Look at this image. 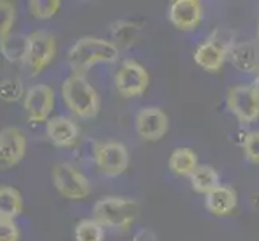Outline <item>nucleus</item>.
I'll return each instance as SVG.
<instances>
[{
  "instance_id": "obj_1",
  "label": "nucleus",
  "mask_w": 259,
  "mask_h": 241,
  "mask_svg": "<svg viewBox=\"0 0 259 241\" xmlns=\"http://www.w3.org/2000/svg\"><path fill=\"white\" fill-rule=\"evenodd\" d=\"M119 58V49L113 42L98 37H82L69 49L68 61L74 74L84 76L98 63H114Z\"/></svg>"
},
{
  "instance_id": "obj_2",
  "label": "nucleus",
  "mask_w": 259,
  "mask_h": 241,
  "mask_svg": "<svg viewBox=\"0 0 259 241\" xmlns=\"http://www.w3.org/2000/svg\"><path fill=\"white\" fill-rule=\"evenodd\" d=\"M61 97L68 110L77 118H95L100 110V98L94 85L81 74H71L61 84Z\"/></svg>"
},
{
  "instance_id": "obj_3",
  "label": "nucleus",
  "mask_w": 259,
  "mask_h": 241,
  "mask_svg": "<svg viewBox=\"0 0 259 241\" xmlns=\"http://www.w3.org/2000/svg\"><path fill=\"white\" fill-rule=\"evenodd\" d=\"M139 204L124 196H105L94 204V217L106 228H127L137 219Z\"/></svg>"
},
{
  "instance_id": "obj_4",
  "label": "nucleus",
  "mask_w": 259,
  "mask_h": 241,
  "mask_svg": "<svg viewBox=\"0 0 259 241\" xmlns=\"http://www.w3.org/2000/svg\"><path fill=\"white\" fill-rule=\"evenodd\" d=\"M57 57V39L47 31H34L26 35L23 66L31 76H39Z\"/></svg>"
},
{
  "instance_id": "obj_5",
  "label": "nucleus",
  "mask_w": 259,
  "mask_h": 241,
  "mask_svg": "<svg viewBox=\"0 0 259 241\" xmlns=\"http://www.w3.org/2000/svg\"><path fill=\"white\" fill-rule=\"evenodd\" d=\"M52 180L58 193L68 200H84L92 191L89 178L69 163H57L53 166Z\"/></svg>"
},
{
  "instance_id": "obj_6",
  "label": "nucleus",
  "mask_w": 259,
  "mask_h": 241,
  "mask_svg": "<svg viewBox=\"0 0 259 241\" xmlns=\"http://www.w3.org/2000/svg\"><path fill=\"white\" fill-rule=\"evenodd\" d=\"M94 159L106 177H118L129 167V151L121 141H100L94 147Z\"/></svg>"
},
{
  "instance_id": "obj_7",
  "label": "nucleus",
  "mask_w": 259,
  "mask_h": 241,
  "mask_svg": "<svg viewBox=\"0 0 259 241\" xmlns=\"http://www.w3.org/2000/svg\"><path fill=\"white\" fill-rule=\"evenodd\" d=\"M150 84L148 71L144 65L129 60L124 61L114 76V87L124 98H136L147 92Z\"/></svg>"
},
{
  "instance_id": "obj_8",
  "label": "nucleus",
  "mask_w": 259,
  "mask_h": 241,
  "mask_svg": "<svg viewBox=\"0 0 259 241\" xmlns=\"http://www.w3.org/2000/svg\"><path fill=\"white\" fill-rule=\"evenodd\" d=\"M227 108L242 124H251L259 118V97L253 85H235L227 92Z\"/></svg>"
},
{
  "instance_id": "obj_9",
  "label": "nucleus",
  "mask_w": 259,
  "mask_h": 241,
  "mask_svg": "<svg viewBox=\"0 0 259 241\" xmlns=\"http://www.w3.org/2000/svg\"><path fill=\"white\" fill-rule=\"evenodd\" d=\"M55 106V92L50 85L37 84L23 97V108L31 122H47Z\"/></svg>"
},
{
  "instance_id": "obj_10",
  "label": "nucleus",
  "mask_w": 259,
  "mask_h": 241,
  "mask_svg": "<svg viewBox=\"0 0 259 241\" xmlns=\"http://www.w3.org/2000/svg\"><path fill=\"white\" fill-rule=\"evenodd\" d=\"M169 129L167 114L156 106L142 108L136 116V130L142 140L156 141L161 140Z\"/></svg>"
},
{
  "instance_id": "obj_11",
  "label": "nucleus",
  "mask_w": 259,
  "mask_h": 241,
  "mask_svg": "<svg viewBox=\"0 0 259 241\" xmlns=\"http://www.w3.org/2000/svg\"><path fill=\"white\" fill-rule=\"evenodd\" d=\"M26 155V135L21 129L8 126L0 130V166L13 167Z\"/></svg>"
},
{
  "instance_id": "obj_12",
  "label": "nucleus",
  "mask_w": 259,
  "mask_h": 241,
  "mask_svg": "<svg viewBox=\"0 0 259 241\" xmlns=\"http://www.w3.org/2000/svg\"><path fill=\"white\" fill-rule=\"evenodd\" d=\"M203 20L200 0H176L169 7V21L181 31H193Z\"/></svg>"
},
{
  "instance_id": "obj_13",
  "label": "nucleus",
  "mask_w": 259,
  "mask_h": 241,
  "mask_svg": "<svg viewBox=\"0 0 259 241\" xmlns=\"http://www.w3.org/2000/svg\"><path fill=\"white\" fill-rule=\"evenodd\" d=\"M229 58V49L224 42L209 39L198 45V49L193 53L195 63L204 71L209 73H218L224 66L226 60Z\"/></svg>"
},
{
  "instance_id": "obj_14",
  "label": "nucleus",
  "mask_w": 259,
  "mask_h": 241,
  "mask_svg": "<svg viewBox=\"0 0 259 241\" xmlns=\"http://www.w3.org/2000/svg\"><path fill=\"white\" fill-rule=\"evenodd\" d=\"M46 132L49 140L58 148L73 147L79 138V133H81L77 124L66 116L50 118L46 124Z\"/></svg>"
},
{
  "instance_id": "obj_15",
  "label": "nucleus",
  "mask_w": 259,
  "mask_h": 241,
  "mask_svg": "<svg viewBox=\"0 0 259 241\" xmlns=\"http://www.w3.org/2000/svg\"><path fill=\"white\" fill-rule=\"evenodd\" d=\"M204 208L214 216H229L237 208V193L234 188L219 185L208 195H204Z\"/></svg>"
},
{
  "instance_id": "obj_16",
  "label": "nucleus",
  "mask_w": 259,
  "mask_h": 241,
  "mask_svg": "<svg viewBox=\"0 0 259 241\" xmlns=\"http://www.w3.org/2000/svg\"><path fill=\"white\" fill-rule=\"evenodd\" d=\"M229 60L242 73L259 71V50L253 42H238L229 50Z\"/></svg>"
},
{
  "instance_id": "obj_17",
  "label": "nucleus",
  "mask_w": 259,
  "mask_h": 241,
  "mask_svg": "<svg viewBox=\"0 0 259 241\" xmlns=\"http://www.w3.org/2000/svg\"><path fill=\"white\" fill-rule=\"evenodd\" d=\"M198 167V156L190 148H177L169 156V169L179 177H190Z\"/></svg>"
},
{
  "instance_id": "obj_18",
  "label": "nucleus",
  "mask_w": 259,
  "mask_h": 241,
  "mask_svg": "<svg viewBox=\"0 0 259 241\" xmlns=\"http://www.w3.org/2000/svg\"><path fill=\"white\" fill-rule=\"evenodd\" d=\"M23 212V196L13 186H0V219L15 220Z\"/></svg>"
},
{
  "instance_id": "obj_19",
  "label": "nucleus",
  "mask_w": 259,
  "mask_h": 241,
  "mask_svg": "<svg viewBox=\"0 0 259 241\" xmlns=\"http://www.w3.org/2000/svg\"><path fill=\"white\" fill-rule=\"evenodd\" d=\"M190 182H192V188L201 195H208L209 191H212L221 185L218 171L206 164L198 166L195 169L193 174L190 175Z\"/></svg>"
},
{
  "instance_id": "obj_20",
  "label": "nucleus",
  "mask_w": 259,
  "mask_h": 241,
  "mask_svg": "<svg viewBox=\"0 0 259 241\" xmlns=\"http://www.w3.org/2000/svg\"><path fill=\"white\" fill-rule=\"evenodd\" d=\"M111 37L116 47H131L139 35V28L131 21H116L111 24Z\"/></svg>"
},
{
  "instance_id": "obj_21",
  "label": "nucleus",
  "mask_w": 259,
  "mask_h": 241,
  "mask_svg": "<svg viewBox=\"0 0 259 241\" xmlns=\"http://www.w3.org/2000/svg\"><path fill=\"white\" fill-rule=\"evenodd\" d=\"M74 236L76 241H103L105 227L95 219H84L76 225Z\"/></svg>"
},
{
  "instance_id": "obj_22",
  "label": "nucleus",
  "mask_w": 259,
  "mask_h": 241,
  "mask_svg": "<svg viewBox=\"0 0 259 241\" xmlns=\"http://www.w3.org/2000/svg\"><path fill=\"white\" fill-rule=\"evenodd\" d=\"M15 21H16L15 4L7 2V0H0V47L10 37Z\"/></svg>"
},
{
  "instance_id": "obj_23",
  "label": "nucleus",
  "mask_w": 259,
  "mask_h": 241,
  "mask_svg": "<svg viewBox=\"0 0 259 241\" xmlns=\"http://www.w3.org/2000/svg\"><path fill=\"white\" fill-rule=\"evenodd\" d=\"M2 55L4 58H7L8 61H21L23 63V57H24V52H26V35H15V37H8L4 43L2 47Z\"/></svg>"
},
{
  "instance_id": "obj_24",
  "label": "nucleus",
  "mask_w": 259,
  "mask_h": 241,
  "mask_svg": "<svg viewBox=\"0 0 259 241\" xmlns=\"http://www.w3.org/2000/svg\"><path fill=\"white\" fill-rule=\"evenodd\" d=\"M60 0H31L29 12L37 20H50L60 12Z\"/></svg>"
},
{
  "instance_id": "obj_25",
  "label": "nucleus",
  "mask_w": 259,
  "mask_h": 241,
  "mask_svg": "<svg viewBox=\"0 0 259 241\" xmlns=\"http://www.w3.org/2000/svg\"><path fill=\"white\" fill-rule=\"evenodd\" d=\"M21 97H24L21 80L5 79L0 82V100H4L7 103H12V102L20 100Z\"/></svg>"
},
{
  "instance_id": "obj_26",
  "label": "nucleus",
  "mask_w": 259,
  "mask_h": 241,
  "mask_svg": "<svg viewBox=\"0 0 259 241\" xmlns=\"http://www.w3.org/2000/svg\"><path fill=\"white\" fill-rule=\"evenodd\" d=\"M243 153L253 164H259V130L248 132L243 138Z\"/></svg>"
},
{
  "instance_id": "obj_27",
  "label": "nucleus",
  "mask_w": 259,
  "mask_h": 241,
  "mask_svg": "<svg viewBox=\"0 0 259 241\" xmlns=\"http://www.w3.org/2000/svg\"><path fill=\"white\" fill-rule=\"evenodd\" d=\"M0 241H20V228L15 220L0 219Z\"/></svg>"
},
{
  "instance_id": "obj_28",
  "label": "nucleus",
  "mask_w": 259,
  "mask_h": 241,
  "mask_svg": "<svg viewBox=\"0 0 259 241\" xmlns=\"http://www.w3.org/2000/svg\"><path fill=\"white\" fill-rule=\"evenodd\" d=\"M132 241H156V236L151 233L150 230H142L136 236H134Z\"/></svg>"
},
{
  "instance_id": "obj_29",
  "label": "nucleus",
  "mask_w": 259,
  "mask_h": 241,
  "mask_svg": "<svg viewBox=\"0 0 259 241\" xmlns=\"http://www.w3.org/2000/svg\"><path fill=\"white\" fill-rule=\"evenodd\" d=\"M253 88H254V92H256V95L259 97V71H257V74H256V77H254V82H253Z\"/></svg>"
},
{
  "instance_id": "obj_30",
  "label": "nucleus",
  "mask_w": 259,
  "mask_h": 241,
  "mask_svg": "<svg viewBox=\"0 0 259 241\" xmlns=\"http://www.w3.org/2000/svg\"><path fill=\"white\" fill-rule=\"evenodd\" d=\"M257 37H259V28H257Z\"/></svg>"
}]
</instances>
